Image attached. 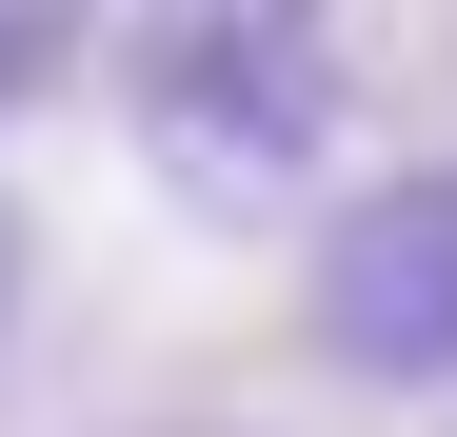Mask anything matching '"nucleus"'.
<instances>
[{
    "label": "nucleus",
    "mask_w": 457,
    "mask_h": 437,
    "mask_svg": "<svg viewBox=\"0 0 457 437\" xmlns=\"http://www.w3.org/2000/svg\"><path fill=\"white\" fill-rule=\"evenodd\" d=\"M120 100H139V160H160L179 199H298L338 160V60H319V21L298 0H179L160 40L120 60Z\"/></svg>",
    "instance_id": "1"
},
{
    "label": "nucleus",
    "mask_w": 457,
    "mask_h": 437,
    "mask_svg": "<svg viewBox=\"0 0 457 437\" xmlns=\"http://www.w3.org/2000/svg\"><path fill=\"white\" fill-rule=\"evenodd\" d=\"M298 318H319V358L378 378V398L457 378V160L358 179V199L319 218V259H298Z\"/></svg>",
    "instance_id": "2"
},
{
    "label": "nucleus",
    "mask_w": 457,
    "mask_h": 437,
    "mask_svg": "<svg viewBox=\"0 0 457 437\" xmlns=\"http://www.w3.org/2000/svg\"><path fill=\"white\" fill-rule=\"evenodd\" d=\"M80 80V0H0V120Z\"/></svg>",
    "instance_id": "3"
},
{
    "label": "nucleus",
    "mask_w": 457,
    "mask_h": 437,
    "mask_svg": "<svg viewBox=\"0 0 457 437\" xmlns=\"http://www.w3.org/2000/svg\"><path fill=\"white\" fill-rule=\"evenodd\" d=\"M0 318H21V199H0Z\"/></svg>",
    "instance_id": "4"
}]
</instances>
